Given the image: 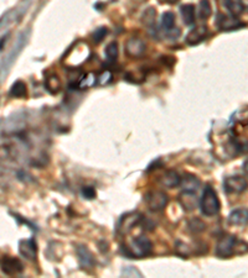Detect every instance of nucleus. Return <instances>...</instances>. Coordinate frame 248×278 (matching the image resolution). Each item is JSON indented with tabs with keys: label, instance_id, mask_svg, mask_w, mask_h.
Segmentation results:
<instances>
[{
	"label": "nucleus",
	"instance_id": "9",
	"mask_svg": "<svg viewBox=\"0 0 248 278\" xmlns=\"http://www.w3.org/2000/svg\"><path fill=\"white\" fill-rule=\"evenodd\" d=\"M76 252H77V257H79L80 266H81L82 269L83 270L93 269L96 261H94L93 254L89 251L88 247L83 246V245H80V246L76 249Z\"/></svg>",
	"mask_w": 248,
	"mask_h": 278
},
{
	"label": "nucleus",
	"instance_id": "12",
	"mask_svg": "<svg viewBox=\"0 0 248 278\" xmlns=\"http://www.w3.org/2000/svg\"><path fill=\"white\" fill-rule=\"evenodd\" d=\"M19 252L22 257H25L26 260L34 261L36 260L37 254V247L35 240H21L19 242Z\"/></svg>",
	"mask_w": 248,
	"mask_h": 278
},
{
	"label": "nucleus",
	"instance_id": "13",
	"mask_svg": "<svg viewBox=\"0 0 248 278\" xmlns=\"http://www.w3.org/2000/svg\"><path fill=\"white\" fill-rule=\"evenodd\" d=\"M140 219H142V217L137 214V213H130V214L124 215V217H122L121 222H119L118 230L122 234H128L140 222Z\"/></svg>",
	"mask_w": 248,
	"mask_h": 278
},
{
	"label": "nucleus",
	"instance_id": "20",
	"mask_svg": "<svg viewBox=\"0 0 248 278\" xmlns=\"http://www.w3.org/2000/svg\"><path fill=\"white\" fill-rule=\"evenodd\" d=\"M45 87H46L47 92L51 93V94H57L61 89V81H60L59 77L56 74H51L46 78L45 81Z\"/></svg>",
	"mask_w": 248,
	"mask_h": 278
},
{
	"label": "nucleus",
	"instance_id": "26",
	"mask_svg": "<svg viewBox=\"0 0 248 278\" xmlns=\"http://www.w3.org/2000/svg\"><path fill=\"white\" fill-rule=\"evenodd\" d=\"M189 227L192 232H201L206 229V225L199 218H194V219H191L189 222Z\"/></svg>",
	"mask_w": 248,
	"mask_h": 278
},
{
	"label": "nucleus",
	"instance_id": "22",
	"mask_svg": "<svg viewBox=\"0 0 248 278\" xmlns=\"http://www.w3.org/2000/svg\"><path fill=\"white\" fill-rule=\"evenodd\" d=\"M155 17H157V10L155 7H148L142 15V22L147 27H152L155 25Z\"/></svg>",
	"mask_w": 248,
	"mask_h": 278
},
{
	"label": "nucleus",
	"instance_id": "14",
	"mask_svg": "<svg viewBox=\"0 0 248 278\" xmlns=\"http://www.w3.org/2000/svg\"><path fill=\"white\" fill-rule=\"evenodd\" d=\"M207 36V27L206 26H197L192 29L189 34L186 35V44L190 46H196L201 44Z\"/></svg>",
	"mask_w": 248,
	"mask_h": 278
},
{
	"label": "nucleus",
	"instance_id": "6",
	"mask_svg": "<svg viewBox=\"0 0 248 278\" xmlns=\"http://www.w3.org/2000/svg\"><path fill=\"white\" fill-rule=\"evenodd\" d=\"M1 271L7 276H15V275H19L24 271V265L16 257L2 256Z\"/></svg>",
	"mask_w": 248,
	"mask_h": 278
},
{
	"label": "nucleus",
	"instance_id": "1",
	"mask_svg": "<svg viewBox=\"0 0 248 278\" xmlns=\"http://www.w3.org/2000/svg\"><path fill=\"white\" fill-rule=\"evenodd\" d=\"M200 209L205 217H215L221 209L219 195L210 184H206L200 199Z\"/></svg>",
	"mask_w": 248,
	"mask_h": 278
},
{
	"label": "nucleus",
	"instance_id": "3",
	"mask_svg": "<svg viewBox=\"0 0 248 278\" xmlns=\"http://www.w3.org/2000/svg\"><path fill=\"white\" fill-rule=\"evenodd\" d=\"M144 202L147 207L153 212H160L167 205L169 198L164 192L160 190H152L144 195Z\"/></svg>",
	"mask_w": 248,
	"mask_h": 278
},
{
	"label": "nucleus",
	"instance_id": "19",
	"mask_svg": "<svg viewBox=\"0 0 248 278\" xmlns=\"http://www.w3.org/2000/svg\"><path fill=\"white\" fill-rule=\"evenodd\" d=\"M222 5L229 10L230 15L239 16L244 12L245 6L240 0H222Z\"/></svg>",
	"mask_w": 248,
	"mask_h": 278
},
{
	"label": "nucleus",
	"instance_id": "11",
	"mask_svg": "<svg viewBox=\"0 0 248 278\" xmlns=\"http://www.w3.org/2000/svg\"><path fill=\"white\" fill-rule=\"evenodd\" d=\"M229 224L234 225V226L245 227L248 225V209L246 208H239L235 209L230 213L229 218Z\"/></svg>",
	"mask_w": 248,
	"mask_h": 278
},
{
	"label": "nucleus",
	"instance_id": "27",
	"mask_svg": "<svg viewBox=\"0 0 248 278\" xmlns=\"http://www.w3.org/2000/svg\"><path fill=\"white\" fill-rule=\"evenodd\" d=\"M107 34H108V29H107V27H98V29L94 30V32L92 34V40H93L94 44H99V42L103 41L104 37L107 36Z\"/></svg>",
	"mask_w": 248,
	"mask_h": 278
},
{
	"label": "nucleus",
	"instance_id": "5",
	"mask_svg": "<svg viewBox=\"0 0 248 278\" xmlns=\"http://www.w3.org/2000/svg\"><path fill=\"white\" fill-rule=\"evenodd\" d=\"M224 187L229 194H241L248 188V182L241 176H231L225 178Z\"/></svg>",
	"mask_w": 248,
	"mask_h": 278
},
{
	"label": "nucleus",
	"instance_id": "2",
	"mask_svg": "<svg viewBox=\"0 0 248 278\" xmlns=\"http://www.w3.org/2000/svg\"><path fill=\"white\" fill-rule=\"evenodd\" d=\"M130 254H132L133 259H142V257L148 256L153 250V244L147 236L144 235H139V236L134 237L130 241Z\"/></svg>",
	"mask_w": 248,
	"mask_h": 278
},
{
	"label": "nucleus",
	"instance_id": "28",
	"mask_svg": "<svg viewBox=\"0 0 248 278\" xmlns=\"http://www.w3.org/2000/svg\"><path fill=\"white\" fill-rule=\"evenodd\" d=\"M82 195L86 199H94L96 198V190L93 187H83L82 188Z\"/></svg>",
	"mask_w": 248,
	"mask_h": 278
},
{
	"label": "nucleus",
	"instance_id": "4",
	"mask_svg": "<svg viewBox=\"0 0 248 278\" xmlns=\"http://www.w3.org/2000/svg\"><path fill=\"white\" fill-rule=\"evenodd\" d=\"M236 237L231 236H225L217 242L216 245V255L220 259H229L232 255H235V250H236Z\"/></svg>",
	"mask_w": 248,
	"mask_h": 278
},
{
	"label": "nucleus",
	"instance_id": "25",
	"mask_svg": "<svg viewBox=\"0 0 248 278\" xmlns=\"http://www.w3.org/2000/svg\"><path fill=\"white\" fill-rule=\"evenodd\" d=\"M106 57L108 61H116L117 57H118V45H117V42H111L109 45H107Z\"/></svg>",
	"mask_w": 248,
	"mask_h": 278
},
{
	"label": "nucleus",
	"instance_id": "18",
	"mask_svg": "<svg viewBox=\"0 0 248 278\" xmlns=\"http://www.w3.org/2000/svg\"><path fill=\"white\" fill-rule=\"evenodd\" d=\"M229 147L232 150L231 156H236V155H241V154H247L248 141L246 139H235L230 142Z\"/></svg>",
	"mask_w": 248,
	"mask_h": 278
},
{
	"label": "nucleus",
	"instance_id": "16",
	"mask_svg": "<svg viewBox=\"0 0 248 278\" xmlns=\"http://www.w3.org/2000/svg\"><path fill=\"white\" fill-rule=\"evenodd\" d=\"M201 185V182L194 174H184V177H181V183L180 187L182 188V190H190V192H196Z\"/></svg>",
	"mask_w": 248,
	"mask_h": 278
},
{
	"label": "nucleus",
	"instance_id": "29",
	"mask_svg": "<svg viewBox=\"0 0 248 278\" xmlns=\"http://www.w3.org/2000/svg\"><path fill=\"white\" fill-rule=\"evenodd\" d=\"M244 171H245V173L248 176V159L245 161V164H244Z\"/></svg>",
	"mask_w": 248,
	"mask_h": 278
},
{
	"label": "nucleus",
	"instance_id": "24",
	"mask_svg": "<svg viewBox=\"0 0 248 278\" xmlns=\"http://www.w3.org/2000/svg\"><path fill=\"white\" fill-rule=\"evenodd\" d=\"M175 26V14L171 11H166L162 16V27L165 31H170Z\"/></svg>",
	"mask_w": 248,
	"mask_h": 278
},
{
	"label": "nucleus",
	"instance_id": "7",
	"mask_svg": "<svg viewBox=\"0 0 248 278\" xmlns=\"http://www.w3.org/2000/svg\"><path fill=\"white\" fill-rule=\"evenodd\" d=\"M147 51V45L140 39H129L125 42V54L130 58H140Z\"/></svg>",
	"mask_w": 248,
	"mask_h": 278
},
{
	"label": "nucleus",
	"instance_id": "10",
	"mask_svg": "<svg viewBox=\"0 0 248 278\" xmlns=\"http://www.w3.org/2000/svg\"><path fill=\"white\" fill-rule=\"evenodd\" d=\"M177 200H179L180 205L187 212L195 210L197 205L200 204L197 195L195 194V192H190V190H182L179 194V197H177Z\"/></svg>",
	"mask_w": 248,
	"mask_h": 278
},
{
	"label": "nucleus",
	"instance_id": "21",
	"mask_svg": "<svg viewBox=\"0 0 248 278\" xmlns=\"http://www.w3.org/2000/svg\"><path fill=\"white\" fill-rule=\"evenodd\" d=\"M26 84L21 81L15 82L10 88V95L12 98H25L26 97Z\"/></svg>",
	"mask_w": 248,
	"mask_h": 278
},
{
	"label": "nucleus",
	"instance_id": "23",
	"mask_svg": "<svg viewBox=\"0 0 248 278\" xmlns=\"http://www.w3.org/2000/svg\"><path fill=\"white\" fill-rule=\"evenodd\" d=\"M212 15V6L210 0H200L199 2V17L201 20H207Z\"/></svg>",
	"mask_w": 248,
	"mask_h": 278
},
{
	"label": "nucleus",
	"instance_id": "8",
	"mask_svg": "<svg viewBox=\"0 0 248 278\" xmlns=\"http://www.w3.org/2000/svg\"><path fill=\"white\" fill-rule=\"evenodd\" d=\"M217 26L221 31H234L245 26L241 20L237 19L234 15H219L217 17Z\"/></svg>",
	"mask_w": 248,
	"mask_h": 278
},
{
	"label": "nucleus",
	"instance_id": "15",
	"mask_svg": "<svg viewBox=\"0 0 248 278\" xmlns=\"http://www.w3.org/2000/svg\"><path fill=\"white\" fill-rule=\"evenodd\" d=\"M160 183L166 188H175L179 187L181 183V177L175 171H166L162 177H160Z\"/></svg>",
	"mask_w": 248,
	"mask_h": 278
},
{
	"label": "nucleus",
	"instance_id": "30",
	"mask_svg": "<svg viewBox=\"0 0 248 278\" xmlns=\"http://www.w3.org/2000/svg\"><path fill=\"white\" fill-rule=\"evenodd\" d=\"M166 1L169 2V4H175V2H177L179 0H166Z\"/></svg>",
	"mask_w": 248,
	"mask_h": 278
},
{
	"label": "nucleus",
	"instance_id": "17",
	"mask_svg": "<svg viewBox=\"0 0 248 278\" xmlns=\"http://www.w3.org/2000/svg\"><path fill=\"white\" fill-rule=\"evenodd\" d=\"M195 6L192 4H184L180 6V14H181L182 17V22L187 26H191V25L195 24Z\"/></svg>",
	"mask_w": 248,
	"mask_h": 278
}]
</instances>
